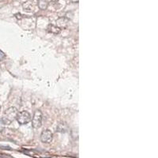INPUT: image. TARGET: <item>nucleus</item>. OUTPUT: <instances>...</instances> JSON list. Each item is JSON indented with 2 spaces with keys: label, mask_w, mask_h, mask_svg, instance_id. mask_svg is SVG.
<instances>
[{
  "label": "nucleus",
  "mask_w": 158,
  "mask_h": 158,
  "mask_svg": "<svg viewBox=\"0 0 158 158\" xmlns=\"http://www.w3.org/2000/svg\"><path fill=\"white\" fill-rule=\"evenodd\" d=\"M48 30L49 32L53 33L55 35L59 34L61 32V29H59L58 26L54 25H49L48 27Z\"/></svg>",
  "instance_id": "obj_6"
},
{
  "label": "nucleus",
  "mask_w": 158,
  "mask_h": 158,
  "mask_svg": "<svg viewBox=\"0 0 158 158\" xmlns=\"http://www.w3.org/2000/svg\"><path fill=\"white\" fill-rule=\"evenodd\" d=\"M71 1L74 3H78V0H71Z\"/></svg>",
  "instance_id": "obj_13"
},
{
  "label": "nucleus",
  "mask_w": 158,
  "mask_h": 158,
  "mask_svg": "<svg viewBox=\"0 0 158 158\" xmlns=\"http://www.w3.org/2000/svg\"><path fill=\"white\" fill-rule=\"evenodd\" d=\"M48 6V3L47 0H39L38 1V6L40 10H46Z\"/></svg>",
  "instance_id": "obj_8"
},
{
  "label": "nucleus",
  "mask_w": 158,
  "mask_h": 158,
  "mask_svg": "<svg viewBox=\"0 0 158 158\" xmlns=\"http://www.w3.org/2000/svg\"><path fill=\"white\" fill-rule=\"evenodd\" d=\"M0 108H1V107H0Z\"/></svg>",
  "instance_id": "obj_15"
},
{
  "label": "nucleus",
  "mask_w": 158,
  "mask_h": 158,
  "mask_svg": "<svg viewBox=\"0 0 158 158\" xmlns=\"http://www.w3.org/2000/svg\"><path fill=\"white\" fill-rule=\"evenodd\" d=\"M4 58H5V54L3 53L2 51H0V61L3 60Z\"/></svg>",
  "instance_id": "obj_11"
},
{
  "label": "nucleus",
  "mask_w": 158,
  "mask_h": 158,
  "mask_svg": "<svg viewBox=\"0 0 158 158\" xmlns=\"http://www.w3.org/2000/svg\"><path fill=\"white\" fill-rule=\"evenodd\" d=\"M16 17H17V19H22V14H16Z\"/></svg>",
  "instance_id": "obj_12"
},
{
  "label": "nucleus",
  "mask_w": 158,
  "mask_h": 158,
  "mask_svg": "<svg viewBox=\"0 0 158 158\" xmlns=\"http://www.w3.org/2000/svg\"><path fill=\"white\" fill-rule=\"evenodd\" d=\"M4 126H5V123H4V122H3V119L2 118H0V131H2L4 128Z\"/></svg>",
  "instance_id": "obj_10"
},
{
  "label": "nucleus",
  "mask_w": 158,
  "mask_h": 158,
  "mask_svg": "<svg viewBox=\"0 0 158 158\" xmlns=\"http://www.w3.org/2000/svg\"><path fill=\"white\" fill-rule=\"evenodd\" d=\"M51 1H52V2H54V3H57L58 0H51Z\"/></svg>",
  "instance_id": "obj_14"
},
{
  "label": "nucleus",
  "mask_w": 158,
  "mask_h": 158,
  "mask_svg": "<svg viewBox=\"0 0 158 158\" xmlns=\"http://www.w3.org/2000/svg\"><path fill=\"white\" fill-rule=\"evenodd\" d=\"M42 119H43V115L40 110L36 111L33 115V117L32 119V125L34 128H40L42 125Z\"/></svg>",
  "instance_id": "obj_3"
},
{
  "label": "nucleus",
  "mask_w": 158,
  "mask_h": 158,
  "mask_svg": "<svg viewBox=\"0 0 158 158\" xmlns=\"http://www.w3.org/2000/svg\"><path fill=\"white\" fill-rule=\"evenodd\" d=\"M23 8L28 12H32L35 10V3L32 0H28L25 3H23Z\"/></svg>",
  "instance_id": "obj_5"
},
{
  "label": "nucleus",
  "mask_w": 158,
  "mask_h": 158,
  "mask_svg": "<svg viewBox=\"0 0 158 158\" xmlns=\"http://www.w3.org/2000/svg\"><path fill=\"white\" fill-rule=\"evenodd\" d=\"M17 114H18L17 109L14 107H9L7 110H6L5 113H4V116L2 118L5 125L11 123V122L16 119Z\"/></svg>",
  "instance_id": "obj_1"
},
{
  "label": "nucleus",
  "mask_w": 158,
  "mask_h": 158,
  "mask_svg": "<svg viewBox=\"0 0 158 158\" xmlns=\"http://www.w3.org/2000/svg\"><path fill=\"white\" fill-rule=\"evenodd\" d=\"M52 137H53V134L50 130H44L40 134V140L44 143H49L52 140Z\"/></svg>",
  "instance_id": "obj_4"
},
{
  "label": "nucleus",
  "mask_w": 158,
  "mask_h": 158,
  "mask_svg": "<svg viewBox=\"0 0 158 158\" xmlns=\"http://www.w3.org/2000/svg\"><path fill=\"white\" fill-rule=\"evenodd\" d=\"M31 115L29 114L27 111H22L21 112H18L17 118H16L17 123L21 125L29 123V122L31 121Z\"/></svg>",
  "instance_id": "obj_2"
},
{
  "label": "nucleus",
  "mask_w": 158,
  "mask_h": 158,
  "mask_svg": "<svg viewBox=\"0 0 158 158\" xmlns=\"http://www.w3.org/2000/svg\"><path fill=\"white\" fill-rule=\"evenodd\" d=\"M66 129H67V126L64 123H61L57 126V131L58 132H65L66 131Z\"/></svg>",
  "instance_id": "obj_9"
},
{
  "label": "nucleus",
  "mask_w": 158,
  "mask_h": 158,
  "mask_svg": "<svg viewBox=\"0 0 158 158\" xmlns=\"http://www.w3.org/2000/svg\"><path fill=\"white\" fill-rule=\"evenodd\" d=\"M67 20L65 18V17H60V18H58L57 21H56V23H57V25L59 29L61 28H65L66 26V25H67Z\"/></svg>",
  "instance_id": "obj_7"
}]
</instances>
